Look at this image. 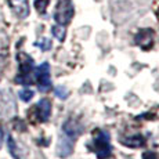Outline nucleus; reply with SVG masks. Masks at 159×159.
I'll return each instance as SVG.
<instances>
[{
  "instance_id": "nucleus-1",
  "label": "nucleus",
  "mask_w": 159,
  "mask_h": 159,
  "mask_svg": "<svg viewBox=\"0 0 159 159\" xmlns=\"http://www.w3.org/2000/svg\"><path fill=\"white\" fill-rule=\"evenodd\" d=\"M89 148L96 154L98 159H108L112 155V145H111V136L105 130H97Z\"/></svg>"
},
{
  "instance_id": "nucleus-2",
  "label": "nucleus",
  "mask_w": 159,
  "mask_h": 159,
  "mask_svg": "<svg viewBox=\"0 0 159 159\" xmlns=\"http://www.w3.org/2000/svg\"><path fill=\"white\" fill-rule=\"evenodd\" d=\"M18 60V76L15 78V82L18 84H24L28 86L30 84L32 79H30V73L35 69V64H33V58L25 53H18L17 54Z\"/></svg>"
},
{
  "instance_id": "nucleus-3",
  "label": "nucleus",
  "mask_w": 159,
  "mask_h": 159,
  "mask_svg": "<svg viewBox=\"0 0 159 159\" xmlns=\"http://www.w3.org/2000/svg\"><path fill=\"white\" fill-rule=\"evenodd\" d=\"M51 69H50V64L48 62H43L35 69V80L38 84L39 91L42 93H47L51 89Z\"/></svg>"
},
{
  "instance_id": "nucleus-4",
  "label": "nucleus",
  "mask_w": 159,
  "mask_h": 159,
  "mask_svg": "<svg viewBox=\"0 0 159 159\" xmlns=\"http://www.w3.org/2000/svg\"><path fill=\"white\" fill-rule=\"evenodd\" d=\"M75 8L71 0H58L56 11H54V20L60 25H66L71 22Z\"/></svg>"
},
{
  "instance_id": "nucleus-5",
  "label": "nucleus",
  "mask_w": 159,
  "mask_h": 159,
  "mask_svg": "<svg viewBox=\"0 0 159 159\" xmlns=\"http://www.w3.org/2000/svg\"><path fill=\"white\" fill-rule=\"evenodd\" d=\"M30 115L33 116L32 119L35 122H40V123L47 122L51 115V101L48 98H42L40 101L33 107Z\"/></svg>"
},
{
  "instance_id": "nucleus-6",
  "label": "nucleus",
  "mask_w": 159,
  "mask_h": 159,
  "mask_svg": "<svg viewBox=\"0 0 159 159\" xmlns=\"http://www.w3.org/2000/svg\"><path fill=\"white\" fill-rule=\"evenodd\" d=\"M154 39H155L154 30L149 28H144L137 33L134 40H136V44L139 46L141 50L148 51V50H151L152 46H154Z\"/></svg>"
},
{
  "instance_id": "nucleus-7",
  "label": "nucleus",
  "mask_w": 159,
  "mask_h": 159,
  "mask_svg": "<svg viewBox=\"0 0 159 159\" xmlns=\"http://www.w3.org/2000/svg\"><path fill=\"white\" fill-rule=\"evenodd\" d=\"M15 112V102L11 97L10 91L6 90L3 94L0 93V115L2 116H13Z\"/></svg>"
},
{
  "instance_id": "nucleus-8",
  "label": "nucleus",
  "mask_w": 159,
  "mask_h": 159,
  "mask_svg": "<svg viewBox=\"0 0 159 159\" xmlns=\"http://www.w3.org/2000/svg\"><path fill=\"white\" fill-rule=\"evenodd\" d=\"M82 131H83V126H82V123H79L78 120H75V119H69V120H66L65 123L62 125L64 136L71 139L72 141H76V139L82 134Z\"/></svg>"
},
{
  "instance_id": "nucleus-9",
  "label": "nucleus",
  "mask_w": 159,
  "mask_h": 159,
  "mask_svg": "<svg viewBox=\"0 0 159 159\" xmlns=\"http://www.w3.org/2000/svg\"><path fill=\"white\" fill-rule=\"evenodd\" d=\"M11 10L14 11V14L18 18L24 20L29 15V3L28 0H8Z\"/></svg>"
},
{
  "instance_id": "nucleus-10",
  "label": "nucleus",
  "mask_w": 159,
  "mask_h": 159,
  "mask_svg": "<svg viewBox=\"0 0 159 159\" xmlns=\"http://www.w3.org/2000/svg\"><path fill=\"white\" fill-rule=\"evenodd\" d=\"M73 145H75V141H72L66 136H62L57 145V155L60 158H68L73 151Z\"/></svg>"
},
{
  "instance_id": "nucleus-11",
  "label": "nucleus",
  "mask_w": 159,
  "mask_h": 159,
  "mask_svg": "<svg viewBox=\"0 0 159 159\" xmlns=\"http://www.w3.org/2000/svg\"><path fill=\"white\" fill-rule=\"evenodd\" d=\"M120 143L123 145L129 147V148H140V147L145 145V139H144V136H143V134L136 133V134L129 136V137H122Z\"/></svg>"
},
{
  "instance_id": "nucleus-12",
  "label": "nucleus",
  "mask_w": 159,
  "mask_h": 159,
  "mask_svg": "<svg viewBox=\"0 0 159 159\" xmlns=\"http://www.w3.org/2000/svg\"><path fill=\"white\" fill-rule=\"evenodd\" d=\"M51 33H53V36H56L60 42H64L65 40V36H66V29L64 28V25H54L53 28H51Z\"/></svg>"
},
{
  "instance_id": "nucleus-13",
  "label": "nucleus",
  "mask_w": 159,
  "mask_h": 159,
  "mask_svg": "<svg viewBox=\"0 0 159 159\" xmlns=\"http://www.w3.org/2000/svg\"><path fill=\"white\" fill-rule=\"evenodd\" d=\"M7 147H8V149H10V154H11V157H13L14 159H22L21 158V155H20V149H18V145H17V143L13 140V137H8V140H7Z\"/></svg>"
},
{
  "instance_id": "nucleus-14",
  "label": "nucleus",
  "mask_w": 159,
  "mask_h": 159,
  "mask_svg": "<svg viewBox=\"0 0 159 159\" xmlns=\"http://www.w3.org/2000/svg\"><path fill=\"white\" fill-rule=\"evenodd\" d=\"M18 96H20V98L24 102H29L30 100L33 98L35 93H33V90H30V89L25 87V89H22V90H21L20 93H18Z\"/></svg>"
},
{
  "instance_id": "nucleus-15",
  "label": "nucleus",
  "mask_w": 159,
  "mask_h": 159,
  "mask_svg": "<svg viewBox=\"0 0 159 159\" xmlns=\"http://www.w3.org/2000/svg\"><path fill=\"white\" fill-rule=\"evenodd\" d=\"M54 94L58 97L60 100H66L68 98V96H69V91H68V89H66L65 86H57L56 89H54Z\"/></svg>"
},
{
  "instance_id": "nucleus-16",
  "label": "nucleus",
  "mask_w": 159,
  "mask_h": 159,
  "mask_svg": "<svg viewBox=\"0 0 159 159\" xmlns=\"http://www.w3.org/2000/svg\"><path fill=\"white\" fill-rule=\"evenodd\" d=\"M50 0H35V8L39 14H44L48 7Z\"/></svg>"
},
{
  "instance_id": "nucleus-17",
  "label": "nucleus",
  "mask_w": 159,
  "mask_h": 159,
  "mask_svg": "<svg viewBox=\"0 0 159 159\" xmlns=\"http://www.w3.org/2000/svg\"><path fill=\"white\" fill-rule=\"evenodd\" d=\"M35 46H38V47H40L43 51H47V50H50L51 48V40L50 39H47V38H43V39H40V42H36Z\"/></svg>"
},
{
  "instance_id": "nucleus-18",
  "label": "nucleus",
  "mask_w": 159,
  "mask_h": 159,
  "mask_svg": "<svg viewBox=\"0 0 159 159\" xmlns=\"http://www.w3.org/2000/svg\"><path fill=\"white\" fill-rule=\"evenodd\" d=\"M143 159H159V155L155 151H145L143 154Z\"/></svg>"
},
{
  "instance_id": "nucleus-19",
  "label": "nucleus",
  "mask_w": 159,
  "mask_h": 159,
  "mask_svg": "<svg viewBox=\"0 0 159 159\" xmlns=\"http://www.w3.org/2000/svg\"><path fill=\"white\" fill-rule=\"evenodd\" d=\"M154 13H155V15H157L158 22H159V0H157L155 4H154Z\"/></svg>"
},
{
  "instance_id": "nucleus-20",
  "label": "nucleus",
  "mask_w": 159,
  "mask_h": 159,
  "mask_svg": "<svg viewBox=\"0 0 159 159\" xmlns=\"http://www.w3.org/2000/svg\"><path fill=\"white\" fill-rule=\"evenodd\" d=\"M2 141H3V131L0 129V147H2Z\"/></svg>"
}]
</instances>
